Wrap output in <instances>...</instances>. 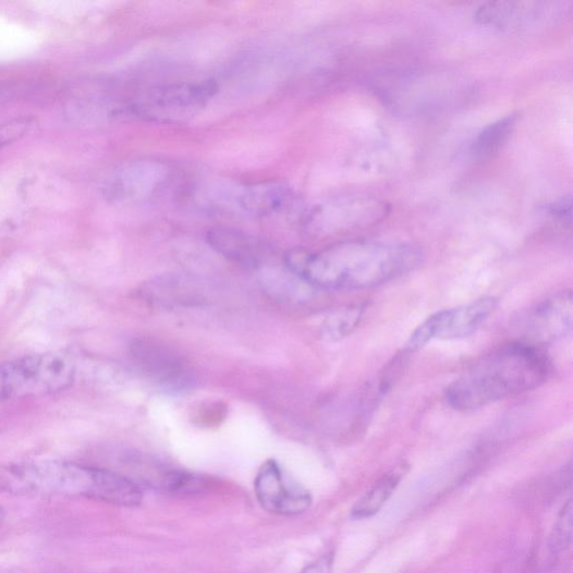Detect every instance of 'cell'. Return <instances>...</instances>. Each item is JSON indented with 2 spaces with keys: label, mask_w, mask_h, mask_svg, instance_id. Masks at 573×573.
<instances>
[{
  "label": "cell",
  "mask_w": 573,
  "mask_h": 573,
  "mask_svg": "<svg viewBox=\"0 0 573 573\" xmlns=\"http://www.w3.org/2000/svg\"><path fill=\"white\" fill-rule=\"evenodd\" d=\"M35 124L34 118L23 117L0 125V153L29 134Z\"/></svg>",
  "instance_id": "ffe728a7"
},
{
  "label": "cell",
  "mask_w": 573,
  "mask_h": 573,
  "mask_svg": "<svg viewBox=\"0 0 573 573\" xmlns=\"http://www.w3.org/2000/svg\"><path fill=\"white\" fill-rule=\"evenodd\" d=\"M572 511V501L569 500L561 510L552 532L550 548L553 552L563 551L571 545L573 520Z\"/></svg>",
  "instance_id": "d6986e66"
},
{
  "label": "cell",
  "mask_w": 573,
  "mask_h": 573,
  "mask_svg": "<svg viewBox=\"0 0 573 573\" xmlns=\"http://www.w3.org/2000/svg\"><path fill=\"white\" fill-rule=\"evenodd\" d=\"M549 212L556 219L562 222H570L571 219V199L561 198L560 200L552 204L549 208Z\"/></svg>",
  "instance_id": "7402d4cb"
},
{
  "label": "cell",
  "mask_w": 573,
  "mask_h": 573,
  "mask_svg": "<svg viewBox=\"0 0 573 573\" xmlns=\"http://www.w3.org/2000/svg\"><path fill=\"white\" fill-rule=\"evenodd\" d=\"M5 520V513L2 508H0V526H2L3 522Z\"/></svg>",
  "instance_id": "603a6c76"
},
{
  "label": "cell",
  "mask_w": 573,
  "mask_h": 573,
  "mask_svg": "<svg viewBox=\"0 0 573 573\" xmlns=\"http://www.w3.org/2000/svg\"><path fill=\"white\" fill-rule=\"evenodd\" d=\"M293 193L277 182L254 184L237 188L231 197L232 207L253 217H266L289 208Z\"/></svg>",
  "instance_id": "30bf717a"
},
{
  "label": "cell",
  "mask_w": 573,
  "mask_h": 573,
  "mask_svg": "<svg viewBox=\"0 0 573 573\" xmlns=\"http://www.w3.org/2000/svg\"><path fill=\"white\" fill-rule=\"evenodd\" d=\"M573 300L571 292H562L524 314L517 330L523 343L539 346L566 336L572 329Z\"/></svg>",
  "instance_id": "9c48e42d"
},
{
  "label": "cell",
  "mask_w": 573,
  "mask_h": 573,
  "mask_svg": "<svg viewBox=\"0 0 573 573\" xmlns=\"http://www.w3.org/2000/svg\"><path fill=\"white\" fill-rule=\"evenodd\" d=\"M255 492L260 505L276 515H300L312 505L308 490L285 474L275 461H267L260 467L255 480Z\"/></svg>",
  "instance_id": "52a82bcc"
},
{
  "label": "cell",
  "mask_w": 573,
  "mask_h": 573,
  "mask_svg": "<svg viewBox=\"0 0 573 573\" xmlns=\"http://www.w3.org/2000/svg\"><path fill=\"white\" fill-rule=\"evenodd\" d=\"M76 378L74 359L59 352L27 355L0 365V403L44 397L69 389Z\"/></svg>",
  "instance_id": "277c9868"
},
{
  "label": "cell",
  "mask_w": 573,
  "mask_h": 573,
  "mask_svg": "<svg viewBox=\"0 0 573 573\" xmlns=\"http://www.w3.org/2000/svg\"><path fill=\"white\" fill-rule=\"evenodd\" d=\"M404 467L395 468L383 475L375 486L354 505L352 516L363 520L378 514L395 492L402 477Z\"/></svg>",
  "instance_id": "2e32d148"
},
{
  "label": "cell",
  "mask_w": 573,
  "mask_h": 573,
  "mask_svg": "<svg viewBox=\"0 0 573 573\" xmlns=\"http://www.w3.org/2000/svg\"><path fill=\"white\" fill-rule=\"evenodd\" d=\"M217 93V86L211 81L186 82L157 90L153 101L162 108L182 109L193 108L210 100Z\"/></svg>",
  "instance_id": "9a60e30c"
},
{
  "label": "cell",
  "mask_w": 573,
  "mask_h": 573,
  "mask_svg": "<svg viewBox=\"0 0 573 573\" xmlns=\"http://www.w3.org/2000/svg\"><path fill=\"white\" fill-rule=\"evenodd\" d=\"M552 365L540 346L517 342L483 356L446 391L456 411H474L545 385Z\"/></svg>",
  "instance_id": "3957f363"
},
{
  "label": "cell",
  "mask_w": 573,
  "mask_h": 573,
  "mask_svg": "<svg viewBox=\"0 0 573 573\" xmlns=\"http://www.w3.org/2000/svg\"><path fill=\"white\" fill-rule=\"evenodd\" d=\"M0 490L11 496L86 498L118 507H138L143 490L112 471L60 461H36L0 468Z\"/></svg>",
  "instance_id": "7a4b0ae2"
},
{
  "label": "cell",
  "mask_w": 573,
  "mask_h": 573,
  "mask_svg": "<svg viewBox=\"0 0 573 573\" xmlns=\"http://www.w3.org/2000/svg\"><path fill=\"white\" fill-rule=\"evenodd\" d=\"M166 178V170L157 163L137 162L122 171L112 188L122 198H137L149 194Z\"/></svg>",
  "instance_id": "5bb4252c"
},
{
  "label": "cell",
  "mask_w": 573,
  "mask_h": 573,
  "mask_svg": "<svg viewBox=\"0 0 573 573\" xmlns=\"http://www.w3.org/2000/svg\"><path fill=\"white\" fill-rule=\"evenodd\" d=\"M499 304L496 297H483L467 305L443 309L427 318L406 343V352H417L434 340L452 341L476 333Z\"/></svg>",
  "instance_id": "5b68a950"
},
{
  "label": "cell",
  "mask_w": 573,
  "mask_h": 573,
  "mask_svg": "<svg viewBox=\"0 0 573 573\" xmlns=\"http://www.w3.org/2000/svg\"><path fill=\"white\" fill-rule=\"evenodd\" d=\"M137 370L157 388L180 393L195 383L191 365L171 346L150 339L135 341L131 348Z\"/></svg>",
  "instance_id": "8992f818"
},
{
  "label": "cell",
  "mask_w": 573,
  "mask_h": 573,
  "mask_svg": "<svg viewBox=\"0 0 573 573\" xmlns=\"http://www.w3.org/2000/svg\"><path fill=\"white\" fill-rule=\"evenodd\" d=\"M516 121L517 114H510L483 130L474 143V154L485 158L499 151L515 130Z\"/></svg>",
  "instance_id": "e0dca14e"
},
{
  "label": "cell",
  "mask_w": 573,
  "mask_h": 573,
  "mask_svg": "<svg viewBox=\"0 0 573 573\" xmlns=\"http://www.w3.org/2000/svg\"><path fill=\"white\" fill-rule=\"evenodd\" d=\"M284 263L316 290L362 291L414 270L422 263V253L404 242L352 240L319 253L291 251Z\"/></svg>",
  "instance_id": "6da1fadb"
},
{
  "label": "cell",
  "mask_w": 573,
  "mask_h": 573,
  "mask_svg": "<svg viewBox=\"0 0 573 573\" xmlns=\"http://www.w3.org/2000/svg\"><path fill=\"white\" fill-rule=\"evenodd\" d=\"M143 294L149 302L162 307L195 306L204 301V293L197 283L181 277L156 279L145 286Z\"/></svg>",
  "instance_id": "4fadbf2b"
},
{
  "label": "cell",
  "mask_w": 573,
  "mask_h": 573,
  "mask_svg": "<svg viewBox=\"0 0 573 573\" xmlns=\"http://www.w3.org/2000/svg\"><path fill=\"white\" fill-rule=\"evenodd\" d=\"M389 214L387 204L368 195H350L319 207L313 220L332 232L354 231L376 225Z\"/></svg>",
  "instance_id": "ba28073f"
},
{
  "label": "cell",
  "mask_w": 573,
  "mask_h": 573,
  "mask_svg": "<svg viewBox=\"0 0 573 573\" xmlns=\"http://www.w3.org/2000/svg\"><path fill=\"white\" fill-rule=\"evenodd\" d=\"M207 240L219 255L245 268H257L265 260L264 245L247 233L217 228L208 233Z\"/></svg>",
  "instance_id": "7c38bea8"
},
{
  "label": "cell",
  "mask_w": 573,
  "mask_h": 573,
  "mask_svg": "<svg viewBox=\"0 0 573 573\" xmlns=\"http://www.w3.org/2000/svg\"><path fill=\"white\" fill-rule=\"evenodd\" d=\"M553 12L545 3H489L478 10L476 17L486 26L515 29L539 25Z\"/></svg>",
  "instance_id": "8fae6325"
},
{
  "label": "cell",
  "mask_w": 573,
  "mask_h": 573,
  "mask_svg": "<svg viewBox=\"0 0 573 573\" xmlns=\"http://www.w3.org/2000/svg\"><path fill=\"white\" fill-rule=\"evenodd\" d=\"M365 312V305L356 304L336 310L325 319L320 334L327 341H340L349 336L359 325Z\"/></svg>",
  "instance_id": "ac0fdd59"
},
{
  "label": "cell",
  "mask_w": 573,
  "mask_h": 573,
  "mask_svg": "<svg viewBox=\"0 0 573 573\" xmlns=\"http://www.w3.org/2000/svg\"><path fill=\"white\" fill-rule=\"evenodd\" d=\"M334 564V553L327 552L316 561L306 565L301 573H332Z\"/></svg>",
  "instance_id": "44dd1931"
}]
</instances>
